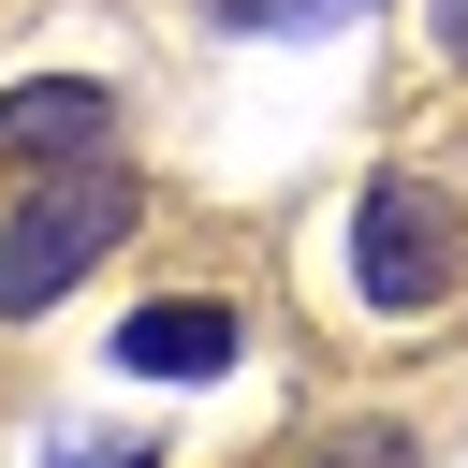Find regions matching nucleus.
<instances>
[{
  "mask_svg": "<svg viewBox=\"0 0 468 468\" xmlns=\"http://www.w3.org/2000/svg\"><path fill=\"white\" fill-rule=\"evenodd\" d=\"M351 292L395 307V322L453 307V292H468V205L424 190V176H380V190L351 205Z\"/></svg>",
  "mask_w": 468,
  "mask_h": 468,
  "instance_id": "obj_2",
  "label": "nucleus"
},
{
  "mask_svg": "<svg viewBox=\"0 0 468 468\" xmlns=\"http://www.w3.org/2000/svg\"><path fill=\"white\" fill-rule=\"evenodd\" d=\"M117 234H132V176H117V146H102V161H58V176L15 205V234H0V322H44Z\"/></svg>",
  "mask_w": 468,
  "mask_h": 468,
  "instance_id": "obj_1",
  "label": "nucleus"
},
{
  "mask_svg": "<svg viewBox=\"0 0 468 468\" xmlns=\"http://www.w3.org/2000/svg\"><path fill=\"white\" fill-rule=\"evenodd\" d=\"M234 351H249V322H234L219 292H176V307H132V322H117V366H132V380H219Z\"/></svg>",
  "mask_w": 468,
  "mask_h": 468,
  "instance_id": "obj_4",
  "label": "nucleus"
},
{
  "mask_svg": "<svg viewBox=\"0 0 468 468\" xmlns=\"http://www.w3.org/2000/svg\"><path fill=\"white\" fill-rule=\"evenodd\" d=\"M292 468H424V439H410V424H336V439H307Z\"/></svg>",
  "mask_w": 468,
  "mask_h": 468,
  "instance_id": "obj_5",
  "label": "nucleus"
},
{
  "mask_svg": "<svg viewBox=\"0 0 468 468\" xmlns=\"http://www.w3.org/2000/svg\"><path fill=\"white\" fill-rule=\"evenodd\" d=\"M102 146H117V88H88V73H29V88H0V161H15V176L102 161Z\"/></svg>",
  "mask_w": 468,
  "mask_h": 468,
  "instance_id": "obj_3",
  "label": "nucleus"
},
{
  "mask_svg": "<svg viewBox=\"0 0 468 468\" xmlns=\"http://www.w3.org/2000/svg\"><path fill=\"white\" fill-rule=\"evenodd\" d=\"M439 44H453V58H468V0H439Z\"/></svg>",
  "mask_w": 468,
  "mask_h": 468,
  "instance_id": "obj_7",
  "label": "nucleus"
},
{
  "mask_svg": "<svg viewBox=\"0 0 468 468\" xmlns=\"http://www.w3.org/2000/svg\"><path fill=\"white\" fill-rule=\"evenodd\" d=\"M219 29H322V15H351V0H205Z\"/></svg>",
  "mask_w": 468,
  "mask_h": 468,
  "instance_id": "obj_6",
  "label": "nucleus"
}]
</instances>
